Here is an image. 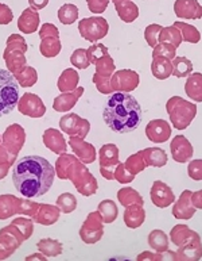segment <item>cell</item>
Wrapping results in <instances>:
<instances>
[{
  "label": "cell",
  "instance_id": "obj_44",
  "mask_svg": "<svg viewBox=\"0 0 202 261\" xmlns=\"http://www.w3.org/2000/svg\"><path fill=\"white\" fill-rule=\"evenodd\" d=\"M59 22L62 24H72L78 19V8L74 4H63L62 7L57 11Z\"/></svg>",
  "mask_w": 202,
  "mask_h": 261
},
{
  "label": "cell",
  "instance_id": "obj_60",
  "mask_svg": "<svg viewBox=\"0 0 202 261\" xmlns=\"http://www.w3.org/2000/svg\"><path fill=\"white\" fill-rule=\"evenodd\" d=\"M191 202H193V206H194L197 210H202V190L191 194Z\"/></svg>",
  "mask_w": 202,
  "mask_h": 261
},
{
  "label": "cell",
  "instance_id": "obj_15",
  "mask_svg": "<svg viewBox=\"0 0 202 261\" xmlns=\"http://www.w3.org/2000/svg\"><path fill=\"white\" fill-rule=\"evenodd\" d=\"M16 107L20 114L30 118H42L46 114V106L43 105L42 99L31 92H26L22 98H19Z\"/></svg>",
  "mask_w": 202,
  "mask_h": 261
},
{
  "label": "cell",
  "instance_id": "obj_31",
  "mask_svg": "<svg viewBox=\"0 0 202 261\" xmlns=\"http://www.w3.org/2000/svg\"><path fill=\"white\" fill-rule=\"evenodd\" d=\"M117 15L124 23H132L133 20L138 19L139 16V7L133 3L132 0H125L121 3L115 4Z\"/></svg>",
  "mask_w": 202,
  "mask_h": 261
},
{
  "label": "cell",
  "instance_id": "obj_18",
  "mask_svg": "<svg viewBox=\"0 0 202 261\" xmlns=\"http://www.w3.org/2000/svg\"><path fill=\"white\" fill-rule=\"evenodd\" d=\"M146 136L154 144H163L171 137V126L164 119H152L146 126Z\"/></svg>",
  "mask_w": 202,
  "mask_h": 261
},
{
  "label": "cell",
  "instance_id": "obj_37",
  "mask_svg": "<svg viewBox=\"0 0 202 261\" xmlns=\"http://www.w3.org/2000/svg\"><path fill=\"white\" fill-rule=\"evenodd\" d=\"M117 200L124 207L131 204H142L144 206V200L139 192L131 187H123L117 192Z\"/></svg>",
  "mask_w": 202,
  "mask_h": 261
},
{
  "label": "cell",
  "instance_id": "obj_23",
  "mask_svg": "<svg viewBox=\"0 0 202 261\" xmlns=\"http://www.w3.org/2000/svg\"><path fill=\"white\" fill-rule=\"evenodd\" d=\"M82 94H84V88L82 87H77L76 90L70 91V92H62L53 101V109L57 113H68V111L73 109L74 106L77 105L78 99L81 98Z\"/></svg>",
  "mask_w": 202,
  "mask_h": 261
},
{
  "label": "cell",
  "instance_id": "obj_22",
  "mask_svg": "<svg viewBox=\"0 0 202 261\" xmlns=\"http://www.w3.org/2000/svg\"><path fill=\"white\" fill-rule=\"evenodd\" d=\"M59 215H61V210L57 204L53 206V204H47V203H39L38 210L35 211L31 219L34 221V223H39L43 226H50V225L58 222Z\"/></svg>",
  "mask_w": 202,
  "mask_h": 261
},
{
  "label": "cell",
  "instance_id": "obj_30",
  "mask_svg": "<svg viewBox=\"0 0 202 261\" xmlns=\"http://www.w3.org/2000/svg\"><path fill=\"white\" fill-rule=\"evenodd\" d=\"M185 92L194 101L202 103V73L195 72L187 76V80L185 83Z\"/></svg>",
  "mask_w": 202,
  "mask_h": 261
},
{
  "label": "cell",
  "instance_id": "obj_12",
  "mask_svg": "<svg viewBox=\"0 0 202 261\" xmlns=\"http://www.w3.org/2000/svg\"><path fill=\"white\" fill-rule=\"evenodd\" d=\"M59 127H61V132H63L69 137H78V138H84V140L90 132L89 121L74 113L63 115L59 119Z\"/></svg>",
  "mask_w": 202,
  "mask_h": 261
},
{
  "label": "cell",
  "instance_id": "obj_55",
  "mask_svg": "<svg viewBox=\"0 0 202 261\" xmlns=\"http://www.w3.org/2000/svg\"><path fill=\"white\" fill-rule=\"evenodd\" d=\"M92 80H93L94 86H96L98 92H101V94H104V95L113 94L112 87H111V77H108V76H101V74L98 73H94Z\"/></svg>",
  "mask_w": 202,
  "mask_h": 261
},
{
  "label": "cell",
  "instance_id": "obj_42",
  "mask_svg": "<svg viewBox=\"0 0 202 261\" xmlns=\"http://www.w3.org/2000/svg\"><path fill=\"white\" fill-rule=\"evenodd\" d=\"M173 26L178 29L181 34H182V39L185 42L189 43H198L201 41V33L198 32V29H195L194 26H191L185 22H174Z\"/></svg>",
  "mask_w": 202,
  "mask_h": 261
},
{
  "label": "cell",
  "instance_id": "obj_45",
  "mask_svg": "<svg viewBox=\"0 0 202 261\" xmlns=\"http://www.w3.org/2000/svg\"><path fill=\"white\" fill-rule=\"evenodd\" d=\"M18 156L10 153L3 145L0 144V180H3L8 175V171L12 165H15V160Z\"/></svg>",
  "mask_w": 202,
  "mask_h": 261
},
{
  "label": "cell",
  "instance_id": "obj_51",
  "mask_svg": "<svg viewBox=\"0 0 202 261\" xmlns=\"http://www.w3.org/2000/svg\"><path fill=\"white\" fill-rule=\"evenodd\" d=\"M162 26L160 24H148L146 30H144V38H146V42L150 45L151 47H155L158 43H159V34L162 32Z\"/></svg>",
  "mask_w": 202,
  "mask_h": 261
},
{
  "label": "cell",
  "instance_id": "obj_63",
  "mask_svg": "<svg viewBox=\"0 0 202 261\" xmlns=\"http://www.w3.org/2000/svg\"><path fill=\"white\" fill-rule=\"evenodd\" d=\"M113 4H116V3H121V2H125V0H112Z\"/></svg>",
  "mask_w": 202,
  "mask_h": 261
},
{
  "label": "cell",
  "instance_id": "obj_58",
  "mask_svg": "<svg viewBox=\"0 0 202 261\" xmlns=\"http://www.w3.org/2000/svg\"><path fill=\"white\" fill-rule=\"evenodd\" d=\"M45 37H59V30L57 26L53 23H45L42 28L39 29V38L42 39Z\"/></svg>",
  "mask_w": 202,
  "mask_h": 261
},
{
  "label": "cell",
  "instance_id": "obj_53",
  "mask_svg": "<svg viewBox=\"0 0 202 261\" xmlns=\"http://www.w3.org/2000/svg\"><path fill=\"white\" fill-rule=\"evenodd\" d=\"M136 177V175H132L131 172L125 168L124 163H119L115 168V180L119 181L120 184H129L131 181H133Z\"/></svg>",
  "mask_w": 202,
  "mask_h": 261
},
{
  "label": "cell",
  "instance_id": "obj_34",
  "mask_svg": "<svg viewBox=\"0 0 202 261\" xmlns=\"http://www.w3.org/2000/svg\"><path fill=\"white\" fill-rule=\"evenodd\" d=\"M151 72L154 77L158 80H166L170 76H173V63L171 60L164 59V57H155L152 59Z\"/></svg>",
  "mask_w": 202,
  "mask_h": 261
},
{
  "label": "cell",
  "instance_id": "obj_10",
  "mask_svg": "<svg viewBox=\"0 0 202 261\" xmlns=\"http://www.w3.org/2000/svg\"><path fill=\"white\" fill-rule=\"evenodd\" d=\"M104 236V221L103 217L97 211L89 213L86 219L82 223L81 229H80V237L85 244L92 245L96 244L103 238Z\"/></svg>",
  "mask_w": 202,
  "mask_h": 261
},
{
  "label": "cell",
  "instance_id": "obj_26",
  "mask_svg": "<svg viewBox=\"0 0 202 261\" xmlns=\"http://www.w3.org/2000/svg\"><path fill=\"white\" fill-rule=\"evenodd\" d=\"M202 257V242L201 237L179 246L177 250L178 261H197Z\"/></svg>",
  "mask_w": 202,
  "mask_h": 261
},
{
  "label": "cell",
  "instance_id": "obj_19",
  "mask_svg": "<svg viewBox=\"0 0 202 261\" xmlns=\"http://www.w3.org/2000/svg\"><path fill=\"white\" fill-rule=\"evenodd\" d=\"M69 146L72 148L73 153L82 161L84 164H92L96 160V148L89 142H85L84 138L78 137H70Z\"/></svg>",
  "mask_w": 202,
  "mask_h": 261
},
{
  "label": "cell",
  "instance_id": "obj_8",
  "mask_svg": "<svg viewBox=\"0 0 202 261\" xmlns=\"http://www.w3.org/2000/svg\"><path fill=\"white\" fill-rule=\"evenodd\" d=\"M109 32V24L103 16H90L84 18L78 23V33L82 38L89 42H97L103 39Z\"/></svg>",
  "mask_w": 202,
  "mask_h": 261
},
{
  "label": "cell",
  "instance_id": "obj_24",
  "mask_svg": "<svg viewBox=\"0 0 202 261\" xmlns=\"http://www.w3.org/2000/svg\"><path fill=\"white\" fill-rule=\"evenodd\" d=\"M43 144L49 150H51L55 154H62L68 152V142L63 138L62 133L57 129H47L43 133Z\"/></svg>",
  "mask_w": 202,
  "mask_h": 261
},
{
  "label": "cell",
  "instance_id": "obj_41",
  "mask_svg": "<svg viewBox=\"0 0 202 261\" xmlns=\"http://www.w3.org/2000/svg\"><path fill=\"white\" fill-rule=\"evenodd\" d=\"M14 77L18 82L19 87L22 88H30V87L35 86L38 82V72L32 66H26L22 72L14 74Z\"/></svg>",
  "mask_w": 202,
  "mask_h": 261
},
{
  "label": "cell",
  "instance_id": "obj_20",
  "mask_svg": "<svg viewBox=\"0 0 202 261\" xmlns=\"http://www.w3.org/2000/svg\"><path fill=\"white\" fill-rule=\"evenodd\" d=\"M191 194L193 191L190 190H185V191L179 195L178 200L174 202V207H173V215H174L177 219H191L194 217L195 208L193 206V202H191Z\"/></svg>",
  "mask_w": 202,
  "mask_h": 261
},
{
  "label": "cell",
  "instance_id": "obj_32",
  "mask_svg": "<svg viewBox=\"0 0 202 261\" xmlns=\"http://www.w3.org/2000/svg\"><path fill=\"white\" fill-rule=\"evenodd\" d=\"M78 82H80V76H78L77 70L73 68H68L58 77L57 87L61 92H70L77 88Z\"/></svg>",
  "mask_w": 202,
  "mask_h": 261
},
{
  "label": "cell",
  "instance_id": "obj_21",
  "mask_svg": "<svg viewBox=\"0 0 202 261\" xmlns=\"http://www.w3.org/2000/svg\"><path fill=\"white\" fill-rule=\"evenodd\" d=\"M174 12L182 19H201L202 6L197 0H175Z\"/></svg>",
  "mask_w": 202,
  "mask_h": 261
},
{
  "label": "cell",
  "instance_id": "obj_11",
  "mask_svg": "<svg viewBox=\"0 0 202 261\" xmlns=\"http://www.w3.org/2000/svg\"><path fill=\"white\" fill-rule=\"evenodd\" d=\"M100 159V173L107 180H115V168L119 160V148L115 144H105L98 152Z\"/></svg>",
  "mask_w": 202,
  "mask_h": 261
},
{
  "label": "cell",
  "instance_id": "obj_3",
  "mask_svg": "<svg viewBox=\"0 0 202 261\" xmlns=\"http://www.w3.org/2000/svg\"><path fill=\"white\" fill-rule=\"evenodd\" d=\"M27 49V42L20 34H11L7 38L3 59L6 61L7 70H10L12 74L19 73L27 66V60H26Z\"/></svg>",
  "mask_w": 202,
  "mask_h": 261
},
{
  "label": "cell",
  "instance_id": "obj_1",
  "mask_svg": "<svg viewBox=\"0 0 202 261\" xmlns=\"http://www.w3.org/2000/svg\"><path fill=\"white\" fill-rule=\"evenodd\" d=\"M55 177V168L41 156L20 159L12 171V183L24 198H38L49 192Z\"/></svg>",
  "mask_w": 202,
  "mask_h": 261
},
{
  "label": "cell",
  "instance_id": "obj_17",
  "mask_svg": "<svg viewBox=\"0 0 202 261\" xmlns=\"http://www.w3.org/2000/svg\"><path fill=\"white\" fill-rule=\"evenodd\" d=\"M150 196H151V202L159 208H166L175 202V195L170 186L160 180L154 181L151 191H150Z\"/></svg>",
  "mask_w": 202,
  "mask_h": 261
},
{
  "label": "cell",
  "instance_id": "obj_54",
  "mask_svg": "<svg viewBox=\"0 0 202 261\" xmlns=\"http://www.w3.org/2000/svg\"><path fill=\"white\" fill-rule=\"evenodd\" d=\"M86 53H88V59H89L90 64H96L97 60H100L101 57L109 55L108 47L103 45V43H96V45H90L88 49H86Z\"/></svg>",
  "mask_w": 202,
  "mask_h": 261
},
{
  "label": "cell",
  "instance_id": "obj_27",
  "mask_svg": "<svg viewBox=\"0 0 202 261\" xmlns=\"http://www.w3.org/2000/svg\"><path fill=\"white\" fill-rule=\"evenodd\" d=\"M78 160L80 159L76 154H69V153L59 154L55 161V176H58V179L61 180H69L74 165Z\"/></svg>",
  "mask_w": 202,
  "mask_h": 261
},
{
  "label": "cell",
  "instance_id": "obj_62",
  "mask_svg": "<svg viewBox=\"0 0 202 261\" xmlns=\"http://www.w3.org/2000/svg\"><path fill=\"white\" fill-rule=\"evenodd\" d=\"M46 256L43 253H41V252H38V253H34L31 254V256H28V257H26V261H32V260H38V261H45L46 260Z\"/></svg>",
  "mask_w": 202,
  "mask_h": 261
},
{
  "label": "cell",
  "instance_id": "obj_56",
  "mask_svg": "<svg viewBox=\"0 0 202 261\" xmlns=\"http://www.w3.org/2000/svg\"><path fill=\"white\" fill-rule=\"evenodd\" d=\"M189 177L193 180H202V160H193L189 163L187 167Z\"/></svg>",
  "mask_w": 202,
  "mask_h": 261
},
{
  "label": "cell",
  "instance_id": "obj_4",
  "mask_svg": "<svg viewBox=\"0 0 202 261\" xmlns=\"http://www.w3.org/2000/svg\"><path fill=\"white\" fill-rule=\"evenodd\" d=\"M166 111L170 117L171 125L177 130H185L197 115V106L181 96H173L166 103Z\"/></svg>",
  "mask_w": 202,
  "mask_h": 261
},
{
  "label": "cell",
  "instance_id": "obj_50",
  "mask_svg": "<svg viewBox=\"0 0 202 261\" xmlns=\"http://www.w3.org/2000/svg\"><path fill=\"white\" fill-rule=\"evenodd\" d=\"M70 63L72 65L76 66L77 69H86L90 65V61L88 59V53L86 49H76L73 51V55L70 56Z\"/></svg>",
  "mask_w": 202,
  "mask_h": 261
},
{
  "label": "cell",
  "instance_id": "obj_49",
  "mask_svg": "<svg viewBox=\"0 0 202 261\" xmlns=\"http://www.w3.org/2000/svg\"><path fill=\"white\" fill-rule=\"evenodd\" d=\"M155 57L174 60L177 57V47L173 46L171 43L159 42L154 47V51H152V59H155Z\"/></svg>",
  "mask_w": 202,
  "mask_h": 261
},
{
  "label": "cell",
  "instance_id": "obj_35",
  "mask_svg": "<svg viewBox=\"0 0 202 261\" xmlns=\"http://www.w3.org/2000/svg\"><path fill=\"white\" fill-rule=\"evenodd\" d=\"M61 49H62V43H61L59 37H45V38L41 39L39 51L46 59L57 57L59 55Z\"/></svg>",
  "mask_w": 202,
  "mask_h": 261
},
{
  "label": "cell",
  "instance_id": "obj_28",
  "mask_svg": "<svg viewBox=\"0 0 202 261\" xmlns=\"http://www.w3.org/2000/svg\"><path fill=\"white\" fill-rule=\"evenodd\" d=\"M146 221V210L142 204H131L125 207L124 223L129 229H138Z\"/></svg>",
  "mask_w": 202,
  "mask_h": 261
},
{
  "label": "cell",
  "instance_id": "obj_16",
  "mask_svg": "<svg viewBox=\"0 0 202 261\" xmlns=\"http://www.w3.org/2000/svg\"><path fill=\"white\" fill-rule=\"evenodd\" d=\"M170 152L173 160L179 164H185L191 160V157L194 154V149L186 137L175 136L170 144Z\"/></svg>",
  "mask_w": 202,
  "mask_h": 261
},
{
  "label": "cell",
  "instance_id": "obj_38",
  "mask_svg": "<svg viewBox=\"0 0 202 261\" xmlns=\"http://www.w3.org/2000/svg\"><path fill=\"white\" fill-rule=\"evenodd\" d=\"M171 63L174 77H187L189 74L193 73V63L183 56H177L174 60H171Z\"/></svg>",
  "mask_w": 202,
  "mask_h": 261
},
{
  "label": "cell",
  "instance_id": "obj_52",
  "mask_svg": "<svg viewBox=\"0 0 202 261\" xmlns=\"http://www.w3.org/2000/svg\"><path fill=\"white\" fill-rule=\"evenodd\" d=\"M11 223L15 225L22 231V234H23L26 240H28L32 236V231H34V221L32 219L26 218V217H20V218L14 219Z\"/></svg>",
  "mask_w": 202,
  "mask_h": 261
},
{
  "label": "cell",
  "instance_id": "obj_25",
  "mask_svg": "<svg viewBox=\"0 0 202 261\" xmlns=\"http://www.w3.org/2000/svg\"><path fill=\"white\" fill-rule=\"evenodd\" d=\"M39 22H41V18H39L38 11L28 7L20 14L19 19H18V29L23 34H32L38 30Z\"/></svg>",
  "mask_w": 202,
  "mask_h": 261
},
{
  "label": "cell",
  "instance_id": "obj_29",
  "mask_svg": "<svg viewBox=\"0 0 202 261\" xmlns=\"http://www.w3.org/2000/svg\"><path fill=\"white\" fill-rule=\"evenodd\" d=\"M195 238H199V234L194 230H191L187 225H177L170 231L171 242L178 248L187 244V242L193 241Z\"/></svg>",
  "mask_w": 202,
  "mask_h": 261
},
{
  "label": "cell",
  "instance_id": "obj_43",
  "mask_svg": "<svg viewBox=\"0 0 202 261\" xmlns=\"http://www.w3.org/2000/svg\"><path fill=\"white\" fill-rule=\"evenodd\" d=\"M182 34H181V32H179L175 26L163 28L159 34V42L171 43V45L177 47V49H178L179 45L182 43Z\"/></svg>",
  "mask_w": 202,
  "mask_h": 261
},
{
  "label": "cell",
  "instance_id": "obj_9",
  "mask_svg": "<svg viewBox=\"0 0 202 261\" xmlns=\"http://www.w3.org/2000/svg\"><path fill=\"white\" fill-rule=\"evenodd\" d=\"M23 241H26V238L15 225L10 223L8 226L0 229V260H6L12 256Z\"/></svg>",
  "mask_w": 202,
  "mask_h": 261
},
{
  "label": "cell",
  "instance_id": "obj_47",
  "mask_svg": "<svg viewBox=\"0 0 202 261\" xmlns=\"http://www.w3.org/2000/svg\"><path fill=\"white\" fill-rule=\"evenodd\" d=\"M57 206L63 214H70L77 208V199L70 192H63L57 198Z\"/></svg>",
  "mask_w": 202,
  "mask_h": 261
},
{
  "label": "cell",
  "instance_id": "obj_46",
  "mask_svg": "<svg viewBox=\"0 0 202 261\" xmlns=\"http://www.w3.org/2000/svg\"><path fill=\"white\" fill-rule=\"evenodd\" d=\"M96 66V73L101 74V76H108V77H112V74L116 72V66H115V61L109 55L101 57L100 60L96 61L94 64Z\"/></svg>",
  "mask_w": 202,
  "mask_h": 261
},
{
  "label": "cell",
  "instance_id": "obj_57",
  "mask_svg": "<svg viewBox=\"0 0 202 261\" xmlns=\"http://www.w3.org/2000/svg\"><path fill=\"white\" fill-rule=\"evenodd\" d=\"M88 8L93 14H103L107 10L109 4V0H86Z\"/></svg>",
  "mask_w": 202,
  "mask_h": 261
},
{
  "label": "cell",
  "instance_id": "obj_13",
  "mask_svg": "<svg viewBox=\"0 0 202 261\" xmlns=\"http://www.w3.org/2000/svg\"><path fill=\"white\" fill-rule=\"evenodd\" d=\"M140 83L139 74L132 69L116 70L111 77V87L113 92H132Z\"/></svg>",
  "mask_w": 202,
  "mask_h": 261
},
{
  "label": "cell",
  "instance_id": "obj_64",
  "mask_svg": "<svg viewBox=\"0 0 202 261\" xmlns=\"http://www.w3.org/2000/svg\"><path fill=\"white\" fill-rule=\"evenodd\" d=\"M0 141H2V136H0Z\"/></svg>",
  "mask_w": 202,
  "mask_h": 261
},
{
  "label": "cell",
  "instance_id": "obj_2",
  "mask_svg": "<svg viewBox=\"0 0 202 261\" xmlns=\"http://www.w3.org/2000/svg\"><path fill=\"white\" fill-rule=\"evenodd\" d=\"M103 117L112 132L124 134L139 127L142 109L139 101L132 95L127 92H113L105 105Z\"/></svg>",
  "mask_w": 202,
  "mask_h": 261
},
{
  "label": "cell",
  "instance_id": "obj_48",
  "mask_svg": "<svg viewBox=\"0 0 202 261\" xmlns=\"http://www.w3.org/2000/svg\"><path fill=\"white\" fill-rule=\"evenodd\" d=\"M125 168L128 169L132 175H138L140 172H143L146 168H147V163L144 160L142 152H138L132 156H129L127 160H125Z\"/></svg>",
  "mask_w": 202,
  "mask_h": 261
},
{
  "label": "cell",
  "instance_id": "obj_6",
  "mask_svg": "<svg viewBox=\"0 0 202 261\" xmlns=\"http://www.w3.org/2000/svg\"><path fill=\"white\" fill-rule=\"evenodd\" d=\"M39 203L28 198H18L11 194L0 195V221L12 218L14 215H26L31 218L38 210Z\"/></svg>",
  "mask_w": 202,
  "mask_h": 261
},
{
  "label": "cell",
  "instance_id": "obj_7",
  "mask_svg": "<svg viewBox=\"0 0 202 261\" xmlns=\"http://www.w3.org/2000/svg\"><path fill=\"white\" fill-rule=\"evenodd\" d=\"M69 180L82 196H92L97 192V180L90 173L86 164H84L82 161L78 160L76 163Z\"/></svg>",
  "mask_w": 202,
  "mask_h": 261
},
{
  "label": "cell",
  "instance_id": "obj_61",
  "mask_svg": "<svg viewBox=\"0 0 202 261\" xmlns=\"http://www.w3.org/2000/svg\"><path fill=\"white\" fill-rule=\"evenodd\" d=\"M49 2L50 0H28V4H30V7L38 11V10H42V8L46 7Z\"/></svg>",
  "mask_w": 202,
  "mask_h": 261
},
{
  "label": "cell",
  "instance_id": "obj_36",
  "mask_svg": "<svg viewBox=\"0 0 202 261\" xmlns=\"http://www.w3.org/2000/svg\"><path fill=\"white\" fill-rule=\"evenodd\" d=\"M38 252L43 253L46 257H57L59 254H62L63 246L62 244L53 238H42L37 244Z\"/></svg>",
  "mask_w": 202,
  "mask_h": 261
},
{
  "label": "cell",
  "instance_id": "obj_39",
  "mask_svg": "<svg viewBox=\"0 0 202 261\" xmlns=\"http://www.w3.org/2000/svg\"><path fill=\"white\" fill-rule=\"evenodd\" d=\"M98 213L103 217L104 223H112L116 221L117 215H119V208H117L116 203L111 200V199H105L101 200L97 206Z\"/></svg>",
  "mask_w": 202,
  "mask_h": 261
},
{
  "label": "cell",
  "instance_id": "obj_14",
  "mask_svg": "<svg viewBox=\"0 0 202 261\" xmlns=\"http://www.w3.org/2000/svg\"><path fill=\"white\" fill-rule=\"evenodd\" d=\"M24 142H26V132L18 123L8 126L2 136V145L14 156H18V153L23 148Z\"/></svg>",
  "mask_w": 202,
  "mask_h": 261
},
{
  "label": "cell",
  "instance_id": "obj_33",
  "mask_svg": "<svg viewBox=\"0 0 202 261\" xmlns=\"http://www.w3.org/2000/svg\"><path fill=\"white\" fill-rule=\"evenodd\" d=\"M143 154L144 160L147 163V167L162 168L167 164V154L163 149L160 148H146L144 150H140Z\"/></svg>",
  "mask_w": 202,
  "mask_h": 261
},
{
  "label": "cell",
  "instance_id": "obj_40",
  "mask_svg": "<svg viewBox=\"0 0 202 261\" xmlns=\"http://www.w3.org/2000/svg\"><path fill=\"white\" fill-rule=\"evenodd\" d=\"M148 245L156 252H166L169 249V237L163 230L155 229L148 234Z\"/></svg>",
  "mask_w": 202,
  "mask_h": 261
},
{
  "label": "cell",
  "instance_id": "obj_5",
  "mask_svg": "<svg viewBox=\"0 0 202 261\" xmlns=\"http://www.w3.org/2000/svg\"><path fill=\"white\" fill-rule=\"evenodd\" d=\"M19 101V84L10 70L0 69V117L11 114Z\"/></svg>",
  "mask_w": 202,
  "mask_h": 261
},
{
  "label": "cell",
  "instance_id": "obj_59",
  "mask_svg": "<svg viewBox=\"0 0 202 261\" xmlns=\"http://www.w3.org/2000/svg\"><path fill=\"white\" fill-rule=\"evenodd\" d=\"M12 19H14V14L11 8L8 7L7 4L0 3V24L11 23Z\"/></svg>",
  "mask_w": 202,
  "mask_h": 261
}]
</instances>
